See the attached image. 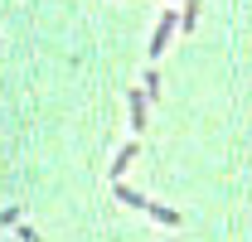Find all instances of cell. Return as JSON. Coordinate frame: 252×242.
<instances>
[{
	"label": "cell",
	"mask_w": 252,
	"mask_h": 242,
	"mask_svg": "<svg viewBox=\"0 0 252 242\" xmlns=\"http://www.w3.org/2000/svg\"><path fill=\"white\" fill-rule=\"evenodd\" d=\"M175 30H180V10H165L156 20V30H151V44H146V59L156 63L165 49H170V39H175Z\"/></svg>",
	"instance_id": "6da1fadb"
},
{
	"label": "cell",
	"mask_w": 252,
	"mask_h": 242,
	"mask_svg": "<svg viewBox=\"0 0 252 242\" xmlns=\"http://www.w3.org/2000/svg\"><path fill=\"white\" fill-rule=\"evenodd\" d=\"M141 213H146V218H156V223H165V228H185V213L170 209V204H160V199H146Z\"/></svg>",
	"instance_id": "7a4b0ae2"
},
{
	"label": "cell",
	"mask_w": 252,
	"mask_h": 242,
	"mask_svg": "<svg viewBox=\"0 0 252 242\" xmlns=\"http://www.w3.org/2000/svg\"><path fill=\"white\" fill-rule=\"evenodd\" d=\"M126 112H131V136H146V92L141 88L126 92Z\"/></svg>",
	"instance_id": "3957f363"
},
{
	"label": "cell",
	"mask_w": 252,
	"mask_h": 242,
	"mask_svg": "<svg viewBox=\"0 0 252 242\" xmlns=\"http://www.w3.org/2000/svg\"><path fill=\"white\" fill-rule=\"evenodd\" d=\"M136 155H141V146H136V141H126L122 151L112 155V170H107V180H126V170L136 165Z\"/></svg>",
	"instance_id": "277c9868"
},
{
	"label": "cell",
	"mask_w": 252,
	"mask_h": 242,
	"mask_svg": "<svg viewBox=\"0 0 252 242\" xmlns=\"http://www.w3.org/2000/svg\"><path fill=\"white\" fill-rule=\"evenodd\" d=\"M160 88H165V83H160V73H156V68H146V78H141V92H146V102H156Z\"/></svg>",
	"instance_id": "5b68a950"
},
{
	"label": "cell",
	"mask_w": 252,
	"mask_h": 242,
	"mask_svg": "<svg viewBox=\"0 0 252 242\" xmlns=\"http://www.w3.org/2000/svg\"><path fill=\"white\" fill-rule=\"evenodd\" d=\"M194 25H199V0H185V10H180V30H194Z\"/></svg>",
	"instance_id": "8992f818"
},
{
	"label": "cell",
	"mask_w": 252,
	"mask_h": 242,
	"mask_svg": "<svg viewBox=\"0 0 252 242\" xmlns=\"http://www.w3.org/2000/svg\"><path fill=\"white\" fill-rule=\"evenodd\" d=\"M0 223H5V228H15V223H20V209H15V204H10V209H0Z\"/></svg>",
	"instance_id": "52a82bcc"
},
{
	"label": "cell",
	"mask_w": 252,
	"mask_h": 242,
	"mask_svg": "<svg viewBox=\"0 0 252 242\" xmlns=\"http://www.w3.org/2000/svg\"><path fill=\"white\" fill-rule=\"evenodd\" d=\"M165 5H175V0H165Z\"/></svg>",
	"instance_id": "ba28073f"
}]
</instances>
